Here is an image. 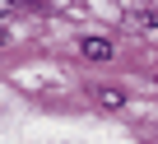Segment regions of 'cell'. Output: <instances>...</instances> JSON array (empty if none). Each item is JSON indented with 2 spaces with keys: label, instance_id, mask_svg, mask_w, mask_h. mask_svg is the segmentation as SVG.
Instances as JSON below:
<instances>
[{
  "label": "cell",
  "instance_id": "cell-1",
  "mask_svg": "<svg viewBox=\"0 0 158 144\" xmlns=\"http://www.w3.org/2000/svg\"><path fill=\"white\" fill-rule=\"evenodd\" d=\"M84 56H89V60H107V56H112V42H107V37H84Z\"/></svg>",
  "mask_w": 158,
  "mask_h": 144
},
{
  "label": "cell",
  "instance_id": "cell-2",
  "mask_svg": "<svg viewBox=\"0 0 158 144\" xmlns=\"http://www.w3.org/2000/svg\"><path fill=\"white\" fill-rule=\"evenodd\" d=\"M98 102H107V107H121V102H126V98H121V93H116V88H102V93H98Z\"/></svg>",
  "mask_w": 158,
  "mask_h": 144
},
{
  "label": "cell",
  "instance_id": "cell-3",
  "mask_svg": "<svg viewBox=\"0 0 158 144\" xmlns=\"http://www.w3.org/2000/svg\"><path fill=\"white\" fill-rule=\"evenodd\" d=\"M144 28H158V14H153V10L144 14Z\"/></svg>",
  "mask_w": 158,
  "mask_h": 144
},
{
  "label": "cell",
  "instance_id": "cell-4",
  "mask_svg": "<svg viewBox=\"0 0 158 144\" xmlns=\"http://www.w3.org/2000/svg\"><path fill=\"white\" fill-rule=\"evenodd\" d=\"M10 10H14V0H0V14H10Z\"/></svg>",
  "mask_w": 158,
  "mask_h": 144
}]
</instances>
